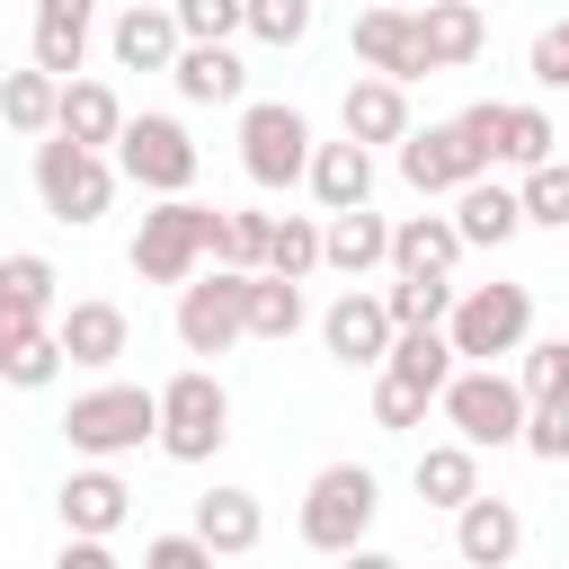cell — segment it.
I'll use <instances>...</instances> for the list:
<instances>
[{
	"instance_id": "obj_1",
	"label": "cell",
	"mask_w": 569,
	"mask_h": 569,
	"mask_svg": "<svg viewBox=\"0 0 569 569\" xmlns=\"http://www.w3.org/2000/svg\"><path fill=\"white\" fill-rule=\"evenodd\" d=\"M213 213H222V204H196V196H151V213H142V231H133L124 267H133L142 284H187V276L213 258Z\"/></svg>"
},
{
	"instance_id": "obj_2",
	"label": "cell",
	"mask_w": 569,
	"mask_h": 569,
	"mask_svg": "<svg viewBox=\"0 0 569 569\" xmlns=\"http://www.w3.org/2000/svg\"><path fill=\"white\" fill-rule=\"evenodd\" d=\"M151 436H160V400H151L142 382H98V391H80V400L62 409V445H71L80 462L142 453Z\"/></svg>"
},
{
	"instance_id": "obj_3",
	"label": "cell",
	"mask_w": 569,
	"mask_h": 569,
	"mask_svg": "<svg viewBox=\"0 0 569 569\" xmlns=\"http://www.w3.org/2000/svg\"><path fill=\"white\" fill-rule=\"evenodd\" d=\"M151 400H160V436H151V445H160L169 462H213V453L231 445V391H222L213 365L169 373Z\"/></svg>"
},
{
	"instance_id": "obj_4",
	"label": "cell",
	"mask_w": 569,
	"mask_h": 569,
	"mask_svg": "<svg viewBox=\"0 0 569 569\" xmlns=\"http://www.w3.org/2000/svg\"><path fill=\"white\" fill-rule=\"evenodd\" d=\"M445 338H453V365H498L533 338V284H462L453 311H445Z\"/></svg>"
},
{
	"instance_id": "obj_5",
	"label": "cell",
	"mask_w": 569,
	"mask_h": 569,
	"mask_svg": "<svg viewBox=\"0 0 569 569\" xmlns=\"http://www.w3.org/2000/svg\"><path fill=\"white\" fill-rule=\"evenodd\" d=\"M36 196H44V213H53V222L89 231V222H107V204H116V160H107V151H89V142L44 133V142H36Z\"/></svg>"
},
{
	"instance_id": "obj_6",
	"label": "cell",
	"mask_w": 569,
	"mask_h": 569,
	"mask_svg": "<svg viewBox=\"0 0 569 569\" xmlns=\"http://www.w3.org/2000/svg\"><path fill=\"white\" fill-rule=\"evenodd\" d=\"M373 516H382V480L365 471V462H329V471H311V489H302V542L311 551H356L365 533H373Z\"/></svg>"
},
{
	"instance_id": "obj_7",
	"label": "cell",
	"mask_w": 569,
	"mask_h": 569,
	"mask_svg": "<svg viewBox=\"0 0 569 569\" xmlns=\"http://www.w3.org/2000/svg\"><path fill=\"white\" fill-rule=\"evenodd\" d=\"M436 409H445V427H453L471 453L525 436V391H516V373H498V365H453V382L436 391Z\"/></svg>"
},
{
	"instance_id": "obj_8",
	"label": "cell",
	"mask_w": 569,
	"mask_h": 569,
	"mask_svg": "<svg viewBox=\"0 0 569 569\" xmlns=\"http://www.w3.org/2000/svg\"><path fill=\"white\" fill-rule=\"evenodd\" d=\"M240 169H249V187H267V196L302 187V169H311V116L284 107V98H249V107H240Z\"/></svg>"
},
{
	"instance_id": "obj_9",
	"label": "cell",
	"mask_w": 569,
	"mask_h": 569,
	"mask_svg": "<svg viewBox=\"0 0 569 569\" xmlns=\"http://www.w3.org/2000/svg\"><path fill=\"white\" fill-rule=\"evenodd\" d=\"M107 160H116V178H133L142 196H187L196 169H204V151L187 142L178 116H124V133H116Z\"/></svg>"
},
{
	"instance_id": "obj_10",
	"label": "cell",
	"mask_w": 569,
	"mask_h": 569,
	"mask_svg": "<svg viewBox=\"0 0 569 569\" xmlns=\"http://www.w3.org/2000/svg\"><path fill=\"white\" fill-rule=\"evenodd\" d=\"M249 338V276L240 267H196L178 284V347L187 356H222Z\"/></svg>"
},
{
	"instance_id": "obj_11",
	"label": "cell",
	"mask_w": 569,
	"mask_h": 569,
	"mask_svg": "<svg viewBox=\"0 0 569 569\" xmlns=\"http://www.w3.org/2000/svg\"><path fill=\"white\" fill-rule=\"evenodd\" d=\"M391 151H400V178H409L418 196H453V187L489 178V151H480V142L462 133V124H427V133L409 124V133H400Z\"/></svg>"
},
{
	"instance_id": "obj_12",
	"label": "cell",
	"mask_w": 569,
	"mask_h": 569,
	"mask_svg": "<svg viewBox=\"0 0 569 569\" xmlns=\"http://www.w3.org/2000/svg\"><path fill=\"white\" fill-rule=\"evenodd\" d=\"M516 551H525V507L471 489V498L453 507V560H462V569H507Z\"/></svg>"
},
{
	"instance_id": "obj_13",
	"label": "cell",
	"mask_w": 569,
	"mask_h": 569,
	"mask_svg": "<svg viewBox=\"0 0 569 569\" xmlns=\"http://www.w3.org/2000/svg\"><path fill=\"white\" fill-rule=\"evenodd\" d=\"M320 347L347 365V373H373L382 356H391V311H382V293H338L329 311H320Z\"/></svg>"
},
{
	"instance_id": "obj_14",
	"label": "cell",
	"mask_w": 569,
	"mask_h": 569,
	"mask_svg": "<svg viewBox=\"0 0 569 569\" xmlns=\"http://www.w3.org/2000/svg\"><path fill=\"white\" fill-rule=\"evenodd\" d=\"M53 338H62V365H80V373H107V365H124V347H133V320H124V302H71L62 320H53Z\"/></svg>"
},
{
	"instance_id": "obj_15",
	"label": "cell",
	"mask_w": 569,
	"mask_h": 569,
	"mask_svg": "<svg viewBox=\"0 0 569 569\" xmlns=\"http://www.w3.org/2000/svg\"><path fill=\"white\" fill-rule=\"evenodd\" d=\"M213 560H240V551H258L267 542V507H258V489H231V480H213L204 498H196V525H187Z\"/></svg>"
},
{
	"instance_id": "obj_16",
	"label": "cell",
	"mask_w": 569,
	"mask_h": 569,
	"mask_svg": "<svg viewBox=\"0 0 569 569\" xmlns=\"http://www.w3.org/2000/svg\"><path fill=\"white\" fill-rule=\"evenodd\" d=\"M89 36H98V0H36V27H27V62L71 80L89 62Z\"/></svg>"
},
{
	"instance_id": "obj_17",
	"label": "cell",
	"mask_w": 569,
	"mask_h": 569,
	"mask_svg": "<svg viewBox=\"0 0 569 569\" xmlns=\"http://www.w3.org/2000/svg\"><path fill=\"white\" fill-rule=\"evenodd\" d=\"M409 27H418L427 71H462V62H480V44H489L480 0H427V9H409Z\"/></svg>"
},
{
	"instance_id": "obj_18",
	"label": "cell",
	"mask_w": 569,
	"mask_h": 569,
	"mask_svg": "<svg viewBox=\"0 0 569 569\" xmlns=\"http://www.w3.org/2000/svg\"><path fill=\"white\" fill-rule=\"evenodd\" d=\"M347 44H356V62L365 71H382V80H427V53H418V27H409V9H356V27H347Z\"/></svg>"
},
{
	"instance_id": "obj_19",
	"label": "cell",
	"mask_w": 569,
	"mask_h": 569,
	"mask_svg": "<svg viewBox=\"0 0 569 569\" xmlns=\"http://www.w3.org/2000/svg\"><path fill=\"white\" fill-rule=\"evenodd\" d=\"M302 187H311V204L320 213H356V204H373V151L365 142H311V169H302Z\"/></svg>"
},
{
	"instance_id": "obj_20",
	"label": "cell",
	"mask_w": 569,
	"mask_h": 569,
	"mask_svg": "<svg viewBox=\"0 0 569 569\" xmlns=\"http://www.w3.org/2000/svg\"><path fill=\"white\" fill-rule=\"evenodd\" d=\"M320 267H338L347 284H365L373 267H391V222H382L373 204H356V213H320Z\"/></svg>"
},
{
	"instance_id": "obj_21",
	"label": "cell",
	"mask_w": 569,
	"mask_h": 569,
	"mask_svg": "<svg viewBox=\"0 0 569 569\" xmlns=\"http://www.w3.org/2000/svg\"><path fill=\"white\" fill-rule=\"evenodd\" d=\"M53 507H62V533H98V542H107V533L133 516V489H124L107 462H80V471L53 489Z\"/></svg>"
},
{
	"instance_id": "obj_22",
	"label": "cell",
	"mask_w": 569,
	"mask_h": 569,
	"mask_svg": "<svg viewBox=\"0 0 569 569\" xmlns=\"http://www.w3.org/2000/svg\"><path fill=\"white\" fill-rule=\"evenodd\" d=\"M338 124H347V142H400L409 133V89L400 80H382V71H356L347 80V98H338Z\"/></svg>"
},
{
	"instance_id": "obj_23",
	"label": "cell",
	"mask_w": 569,
	"mask_h": 569,
	"mask_svg": "<svg viewBox=\"0 0 569 569\" xmlns=\"http://www.w3.org/2000/svg\"><path fill=\"white\" fill-rule=\"evenodd\" d=\"M178 44H187V36H178V18H169L160 0H133V9L107 27L116 71H169V62H178Z\"/></svg>"
},
{
	"instance_id": "obj_24",
	"label": "cell",
	"mask_w": 569,
	"mask_h": 569,
	"mask_svg": "<svg viewBox=\"0 0 569 569\" xmlns=\"http://www.w3.org/2000/svg\"><path fill=\"white\" fill-rule=\"evenodd\" d=\"M169 80H178L187 107H240V98H249V62H240L231 44H178Z\"/></svg>"
},
{
	"instance_id": "obj_25",
	"label": "cell",
	"mask_w": 569,
	"mask_h": 569,
	"mask_svg": "<svg viewBox=\"0 0 569 569\" xmlns=\"http://www.w3.org/2000/svg\"><path fill=\"white\" fill-rule=\"evenodd\" d=\"M453 231H462V249H507V240L525 231L516 187H507V178H471V187H453Z\"/></svg>"
},
{
	"instance_id": "obj_26",
	"label": "cell",
	"mask_w": 569,
	"mask_h": 569,
	"mask_svg": "<svg viewBox=\"0 0 569 569\" xmlns=\"http://www.w3.org/2000/svg\"><path fill=\"white\" fill-rule=\"evenodd\" d=\"M53 133H62V142H89V151H116V133H124V98H116L107 80H62V98H53Z\"/></svg>"
},
{
	"instance_id": "obj_27",
	"label": "cell",
	"mask_w": 569,
	"mask_h": 569,
	"mask_svg": "<svg viewBox=\"0 0 569 569\" xmlns=\"http://www.w3.org/2000/svg\"><path fill=\"white\" fill-rule=\"evenodd\" d=\"M453 267H462L453 213H409V222H391V276H453Z\"/></svg>"
},
{
	"instance_id": "obj_28",
	"label": "cell",
	"mask_w": 569,
	"mask_h": 569,
	"mask_svg": "<svg viewBox=\"0 0 569 569\" xmlns=\"http://www.w3.org/2000/svg\"><path fill=\"white\" fill-rule=\"evenodd\" d=\"M53 98H62L53 71H36V62H27V71H0V124H9V133L44 142V133H53Z\"/></svg>"
},
{
	"instance_id": "obj_29",
	"label": "cell",
	"mask_w": 569,
	"mask_h": 569,
	"mask_svg": "<svg viewBox=\"0 0 569 569\" xmlns=\"http://www.w3.org/2000/svg\"><path fill=\"white\" fill-rule=\"evenodd\" d=\"M409 480H418V498H427V507H445V516H453V507L480 489V453H471L462 436H453V445H427Z\"/></svg>"
},
{
	"instance_id": "obj_30",
	"label": "cell",
	"mask_w": 569,
	"mask_h": 569,
	"mask_svg": "<svg viewBox=\"0 0 569 569\" xmlns=\"http://www.w3.org/2000/svg\"><path fill=\"white\" fill-rule=\"evenodd\" d=\"M551 151H560V116H542L533 98H507V116H498V169H533Z\"/></svg>"
},
{
	"instance_id": "obj_31",
	"label": "cell",
	"mask_w": 569,
	"mask_h": 569,
	"mask_svg": "<svg viewBox=\"0 0 569 569\" xmlns=\"http://www.w3.org/2000/svg\"><path fill=\"white\" fill-rule=\"evenodd\" d=\"M382 373H400V382H418V391H445V382H453V338H445V329H391Z\"/></svg>"
},
{
	"instance_id": "obj_32",
	"label": "cell",
	"mask_w": 569,
	"mask_h": 569,
	"mask_svg": "<svg viewBox=\"0 0 569 569\" xmlns=\"http://www.w3.org/2000/svg\"><path fill=\"white\" fill-rule=\"evenodd\" d=\"M453 276H391L382 284V311H391V329H445V311H453Z\"/></svg>"
},
{
	"instance_id": "obj_33",
	"label": "cell",
	"mask_w": 569,
	"mask_h": 569,
	"mask_svg": "<svg viewBox=\"0 0 569 569\" xmlns=\"http://www.w3.org/2000/svg\"><path fill=\"white\" fill-rule=\"evenodd\" d=\"M320 267V213H267V267L258 276H311Z\"/></svg>"
},
{
	"instance_id": "obj_34",
	"label": "cell",
	"mask_w": 569,
	"mask_h": 569,
	"mask_svg": "<svg viewBox=\"0 0 569 569\" xmlns=\"http://www.w3.org/2000/svg\"><path fill=\"white\" fill-rule=\"evenodd\" d=\"M302 320H311V311H302V284H293V276H249V338L284 347Z\"/></svg>"
},
{
	"instance_id": "obj_35",
	"label": "cell",
	"mask_w": 569,
	"mask_h": 569,
	"mask_svg": "<svg viewBox=\"0 0 569 569\" xmlns=\"http://www.w3.org/2000/svg\"><path fill=\"white\" fill-rule=\"evenodd\" d=\"M516 204H525V222L569 231V160H560V151H551V160H533V169L516 178Z\"/></svg>"
},
{
	"instance_id": "obj_36",
	"label": "cell",
	"mask_w": 569,
	"mask_h": 569,
	"mask_svg": "<svg viewBox=\"0 0 569 569\" xmlns=\"http://www.w3.org/2000/svg\"><path fill=\"white\" fill-rule=\"evenodd\" d=\"M516 356H525V365H516L525 409H533V400H569V338H525Z\"/></svg>"
},
{
	"instance_id": "obj_37",
	"label": "cell",
	"mask_w": 569,
	"mask_h": 569,
	"mask_svg": "<svg viewBox=\"0 0 569 569\" xmlns=\"http://www.w3.org/2000/svg\"><path fill=\"white\" fill-rule=\"evenodd\" d=\"M213 267H240V276H258L267 267V213H213Z\"/></svg>"
},
{
	"instance_id": "obj_38",
	"label": "cell",
	"mask_w": 569,
	"mask_h": 569,
	"mask_svg": "<svg viewBox=\"0 0 569 569\" xmlns=\"http://www.w3.org/2000/svg\"><path fill=\"white\" fill-rule=\"evenodd\" d=\"M53 373H62V338H53V329H36V338H18V347L0 356V382H9V391H44Z\"/></svg>"
},
{
	"instance_id": "obj_39",
	"label": "cell",
	"mask_w": 569,
	"mask_h": 569,
	"mask_svg": "<svg viewBox=\"0 0 569 569\" xmlns=\"http://www.w3.org/2000/svg\"><path fill=\"white\" fill-rule=\"evenodd\" d=\"M240 27H249L258 44H276V53H284V44H302V36H311V0H240Z\"/></svg>"
},
{
	"instance_id": "obj_40",
	"label": "cell",
	"mask_w": 569,
	"mask_h": 569,
	"mask_svg": "<svg viewBox=\"0 0 569 569\" xmlns=\"http://www.w3.org/2000/svg\"><path fill=\"white\" fill-rule=\"evenodd\" d=\"M427 409H436V391H418V382H400V373H382V365H373V427L409 436Z\"/></svg>"
},
{
	"instance_id": "obj_41",
	"label": "cell",
	"mask_w": 569,
	"mask_h": 569,
	"mask_svg": "<svg viewBox=\"0 0 569 569\" xmlns=\"http://www.w3.org/2000/svg\"><path fill=\"white\" fill-rule=\"evenodd\" d=\"M169 18H178L187 44H231L240 36V0H169Z\"/></svg>"
},
{
	"instance_id": "obj_42",
	"label": "cell",
	"mask_w": 569,
	"mask_h": 569,
	"mask_svg": "<svg viewBox=\"0 0 569 569\" xmlns=\"http://www.w3.org/2000/svg\"><path fill=\"white\" fill-rule=\"evenodd\" d=\"M516 445H525V453H542V462H569V400H533Z\"/></svg>"
},
{
	"instance_id": "obj_43",
	"label": "cell",
	"mask_w": 569,
	"mask_h": 569,
	"mask_svg": "<svg viewBox=\"0 0 569 569\" xmlns=\"http://www.w3.org/2000/svg\"><path fill=\"white\" fill-rule=\"evenodd\" d=\"M0 284H18V293H27V302H44V311H53V293H62V276H53V258H44V249H9V258H0Z\"/></svg>"
},
{
	"instance_id": "obj_44",
	"label": "cell",
	"mask_w": 569,
	"mask_h": 569,
	"mask_svg": "<svg viewBox=\"0 0 569 569\" xmlns=\"http://www.w3.org/2000/svg\"><path fill=\"white\" fill-rule=\"evenodd\" d=\"M36 329H53V311H44V302H27L18 284H0V356H9L18 338H36Z\"/></svg>"
},
{
	"instance_id": "obj_45",
	"label": "cell",
	"mask_w": 569,
	"mask_h": 569,
	"mask_svg": "<svg viewBox=\"0 0 569 569\" xmlns=\"http://www.w3.org/2000/svg\"><path fill=\"white\" fill-rule=\"evenodd\" d=\"M142 569H213V551L196 533H151L142 542Z\"/></svg>"
},
{
	"instance_id": "obj_46",
	"label": "cell",
	"mask_w": 569,
	"mask_h": 569,
	"mask_svg": "<svg viewBox=\"0 0 569 569\" xmlns=\"http://www.w3.org/2000/svg\"><path fill=\"white\" fill-rule=\"evenodd\" d=\"M525 71H533V89H569V44H560V27H542V36H533Z\"/></svg>"
},
{
	"instance_id": "obj_47",
	"label": "cell",
	"mask_w": 569,
	"mask_h": 569,
	"mask_svg": "<svg viewBox=\"0 0 569 569\" xmlns=\"http://www.w3.org/2000/svg\"><path fill=\"white\" fill-rule=\"evenodd\" d=\"M53 569H124L98 533H62V551H53Z\"/></svg>"
},
{
	"instance_id": "obj_48",
	"label": "cell",
	"mask_w": 569,
	"mask_h": 569,
	"mask_svg": "<svg viewBox=\"0 0 569 569\" xmlns=\"http://www.w3.org/2000/svg\"><path fill=\"white\" fill-rule=\"evenodd\" d=\"M338 569H400L391 551H373V542H356V551H338Z\"/></svg>"
},
{
	"instance_id": "obj_49",
	"label": "cell",
	"mask_w": 569,
	"mask_h": 569,
	"mask_svg": "<svg viewBox=\"0 0 569 569\" xmlns=\"http://www.w3.org/2000/svg\"><path fill=\"white\" fill-rule=\"evenodd\" d=\"M560 44H569V18H560Z\"/></svg>"
},
{
	"instance_id": "obj_50",
	"label": "cell",
	"mask_w": 569,
	"mask_h": 569,
	"mask_svg": "<svg viewBox=\"0 0 569 569\" xmlns=\"http://www.w3.org/2000/svg\"><path fill=\"white\" fill-rule=\"evenodd\" d=\"M560 142H569V124H560Z\"/></svg>"
},
{
	"instance_id": "obj_51",
	"label": "cell",
	"mask_w": 569,
	"mask_h": 569,
	"mask_svg": "<svg viewBox=\"0 0 569 569\" xmlns=\"http://www.w3.org/2000/svg\"><path fill=\"white\" fill-rule=\"evenodd\" d=\"M453 569H462V560H453Z\"/></svg>"
}]
</instances>
